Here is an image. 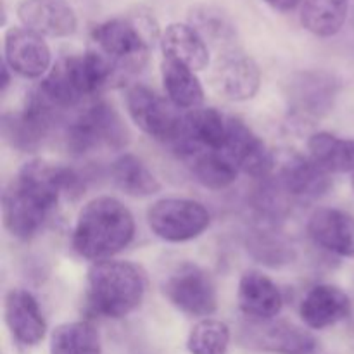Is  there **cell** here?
Segmentation results:
<instances>
[{"instance_id":"cell-6","label":"cell","mask_w":354,"mask_h":354,"mask_svg":"<svg viewBox=\"0 0 354 354\" xmlns=\"http://www.w3.org/2000/svg\"><path fill=\"white\" fill-rule=\"evenodd\" d=\"M130 142V133L120 113L111 104L100 102L86 107L66 131V145L75 156H85L99 149L120 151Z\"/></svg>"},{"instance_id":"cell-5","label":"cell","mask_w":354,"mask_h":354,"mask_svg":"<svg viewBox=\"0 0 354 354\" xmlns=\"http://www.w3.org/2000/svg\"><path fill=\"white\" fill-rule=\"evenodd\" d=\"M147 292V275L138 265L121 259H102L90 266L86 303L104 318H123L133 313Z\"/></svg>"},{"instance_id":"cell-7","label":"cell","mask_w":354,"mask_h":354,"mask_svg":"<svg viewBox=\"0 0 354 354\" xmlns=\"http://www.w3.org/2000/svg\"><path fill=\"white\" fill-rule=\"evenodd\" d=\"M211 216L206 207L192 199L168 197L152 204L147 211L149 228L166 242H187L197 239L207 227Z\"/></svg>"},{"instance_id":"cell-23","label":"cell","mask_w":354,"mask_h":354,"mask_svg":"<svg viewBox=\"0 0 354 354\" xmlns=\"http://www.w3.org/2000/svg\"><path fill=\"white\" fill-rule=\"evenodd\" d=\"M161 48L165 59L182 62L194 71H203L209 64L206 40L190 24H168L161 35Z\"/></svg>"},{"instance_id":"cell-4","label":"cell","mask_w":354,"mask_h":354,"mask_svg":"<svg viewBox=\"0 0 354 354\" xmlns=\"http://www.w3.org/2000/svg\"><path fill=\"white\" fill-rule=\"evenodd\" d=\"M161 35L154 14L144 7L104 21L92 30L97 50L113 62L120 75L140 71Z\"/></svg>"},{"instance_id":"cell-13","label":"cell","mask_w":354,"mask_h":354,"mask_svg":"<svg viewBox=\"0 0 354 354\" xmlns=\"http://www.w3.org/2000/svg\"><path fill=\"white\" fill-rule=\"evenodd\" d=\"M221 152L239 171H244L252 178H268L275 166L272 151L265 142L237 118H228V135Z\"/></svg>"},{"instance_id":"cell-33","label":"cell","mask_w":354,"mask_h":354,"mask_svg":"<svg viewBox=\"0 0 354 354\" xmlns=\"http://www.w3.org/2000/svg\"><path fill=\"white\" fill-rule=\"evenodd\" d=\"M263 2H266L273 10H279V12H290L303 6V0H263Z\"/></svg>"},{"instance_id":"cell-31","label":"cell","mask_w":354,"mask_h":354,"mask_svg":"<svg viewBox=\"0 0 354 354\" xmlns=\"http://www.w3.org/2000/svg\"><path fill=\"white\" fill-rule=\"evenodd\" d=\"M245 245H248L249 254L256 261L272 266V268L289 265L296 258V251H294L292 244L280 234L273 230H266V228L252 230L248 235Z\"/></svg>"},{"instance_id":"cell-9","label":"cell","mask_w":354,"mask_h":354,"mask_svg":"<svg viewBox=\"0 0 354 354\" xmlns=\"http://www.w3.org/2000/svg\"><path fill=\"white\" fill-rule=\"evenodd\" d=\"M165 296L176 310L190 317H209L218 308L213 279L206 270L192 263L178 266L168 277Z\"/></svg>"},{"instance_id":"cell-32","label":"cell","mask_w":354,"mask_h":354,"mask_svg":"<svg viewBox=\"0 0 354 354\" xmlns=\"http://www.w3.org/2000/svg\"><path fill=\"white\" fill-rule=\"evenodd\" d=\"M190 354H228L230 328L214 318H206L194 325L187 339Z\"/></svg>"},{"instance_id":"cell-15","label":"cell","mask_w":354,"mask_h":354,"mask_svg":"<svg viewBox=\"0 0 354 354\" xmlns=\"http://www.w3.org/2000/svg\"><path fill=\"white\" fill-rule=\"evenodd\" d=\"M244 335L248 346L273 354H313L318 346L310 332L289 322H251Z\"/></svg>"},{"instance_id":"cell-30","label":"cell","mask_w":354,"mask_h":354,"mask_svg":"<svg viewBox=\"0 0 354 354\" xmlns=\"http://www.w3.org/2000/svg\"><path fill=\"white\" fill-rule=\"evenodd\" d=\"M50 354H102L97 328L88 322H69L52 332Z\"/></svg>"},{"instance_id":"cell-20","label":"cell","mask_w":354,"mask_h":354,"mask_svg":"<svg viewBox=\"0 0 354 354\" xmlns=\"http://www.w3.org/2000/svg\"><path fill=\"white\" fill-rule=\"evenodd\" d=\"M239 308L252 322L273 320L282 311L283 296L279 286L261 272H245L239 282Z\"/></svg>"},{"instance_id":"cell-18","label":"cell","mask_w":354,"mask_h":354,"mask_svg":"<svg viewBox=\"0 0 354 354\" xmlns=\"http://www.w3.org/2000/svg\"><path fill=\"white\" fill-rule=\"evenodd\" d=\"M308 235L317 245L342 258H354V216L335 207H320L308 220Z\"/></svg>"},{"instance_id":"cell-35","label":"cell","mask_w":354,"mask_h":354,"mask_svg":"<svg viewBox=\"0 0 354 354\" xmlns=\"http://www.w3.org/2000/svg\"><path fill=\"white\" fill-rule=\"evenodd\" d=\"M351 185H353V190H354V173H353V180H351Z\"/></svg>"},{"instance_id":"cell-17","label":"cell","mask_w":354,"mask_h":354,"mask_svg":"<svg viewBox=\"0 0 354 354\" xmlns=\"http://www.w3.org/2000/svg\"><path fill=\"white\" fill-rule=\"evenodd\" d=\"M17 17L24 28L41 37L64 38L78 28V17L66 0H23Z\"/></svg>"},{"instance_id":"cell-12","label":"cell","mask_w":354,"mask_h":354,"mask_svg":"<svg viewBox=\"0 0 354 354\" xmlns=\"http://www.w3.org/2000/svg\"><path fill=\"white\" fill-rule=\"evenodd\" d=\"M57 113L30 93L21 113L6 114L2 120V133L10 147L21 152H33L44 144L54 124Z\"/></svg>"},{"instance_id":"cell-24","label":"cell","mask_w":354,"mask_h":354,"mask_svg":"<svg viewBox=\"0 0 354 354\" xmlns=\"http://www.w3.org/2000/svg\"><path fill=\"white\" fill-rule=\"evenodd\" d=\"M161 75L168 100L176 109L194 111L204 102V88L194 69L182 62L162 59Z\"/></svg>"},{"instance_id":"cell-22","label":"cell","mask_w":354,"mask_h":354,"mask_svg":"<svg viewBox=\"0 0 354 354\" xmlns=\"http://www.w3.org/2000/svg\"><path fill=\"white\" fill-rule=\"evenodd\" d=\"M353 304L348 294L335 286H315L301 301L299 315L304 324L315 330H324L351 315Z\"/></svg>"},{"instance_id":"cell-34","label":"cell","mask_w":354,"mask_h":354,"mask_svg":"<svg viewBox=\"0 0 354 354\" xmlns=\"http://www.w3.org/2000/svg\"><path fill=\"white\" fill-rule=\"evenodd\" d=\"M10 83V75H9V66L3 64L2 66V80H0V86H2V92H6L7 86Z\"/></svg>"},{"instance_id":"cell-16","label":"cell","mask_w":354,"mask_h":354,"mask_svg":"<svg viewBox=\"0 0 354 354\" xmlns=\"http://www.w3.org/2000/svg\"><path fill=\"white\" fill-rule=\"evenodd\" d=\"M6 64L23 78H40L48 71L52 52L41 35L24 26L10 28L3 38Z\"/></svg>"},{"instance_id":"cell-25","label":"cell","mask_w":354,"mask_h":354,"mask_svg":"<svg viewBox=\"0 0 354 354\" xmlns=\"http://www.w3.org/2000/svg\"><path fill=\"white\" fill-rule=\"evenodd\" d=\"M189 24L206 40L207 45L221 48V52L237 48V28L234 21L218 7H194L189 14Z\"/></svg>"},{"instance_id":"cell-26","label":"cell","mask_w":354,"mask_h":354,"mask_svg":"<svg viewBox=\"0 0 354 354\" xmlns=\"http://www.w3.org/2000/svg\"><path fill=\"white\" fill-rule=\"evenodd\" d=\"M310 158L328 173H354V140L318 131L308 140Z\"/></svg>"},{"instance_id":"cell-28","label":"cell","mask_w":354,"mask_h":354,"mask_svg":"<svg viewBox=\"0 0 354 354\" xmlns=\"http://www.w3.org/2000/svg\"><path fill=\"white\" fill-rule=\"evenodd\" d=\"M111 176L121 192L131 197H149L161 190L154 173L133 154H123L111 165Z\"/></svg>"},{"instance_id":"cell-8","label":"cell","mask_w":354,"mask_h":354,"mask_svg":"<svg viewBox=\"0 0 354 354\" xmlns=\"http://www.w3.org/2000/svg\"><path fill=\"white\" fill-rule=\"evenodd\" d=\"M127 109L133 123L144 133L159 142H175L182 131L183 116L169 100L144 85H133L127 92Z\"/></svg>"},{"instance_id":"cell-14","label":"cell","mask_w":354,"mask_h":354,"mask_svg":"<svg viewBox=\"0 0 354 354\" xmlns=\"http://www.w3.org/2000/svg\"><path fill=\"white\" fill-rule=\"evenodd\" d=\"M228 135V120L213 107L190 111L183 116L182 131L173 144L183 159L201 151H223Z\"/></svg>"},{"instance_id":"cell-10","label":"cell","mask_w":354,"mask_h":354,"mask_svg":"<svg viewBox=\"0 0 354 354\" xmlns=\"http://www.w3.org/2000/svg\"><path fill=\"white\" fill-rule=\"evenodd\" d=\"M339 82L325 71H301L287 82V102L296 118L315 121L334 107Z\"/></svg>"},{"instance_id":"cell-3","label":"cell","mask_w":354,"mask_h":354,"mask_svg":"<svg viewBox=\"0 0 354 354\" xmlns=\"http://www.w3.org/2000/svg\"><path fill=\"white\" fill-rule=\"evenodd\" d=\"M135 237V220L121 201L100 196L88 201L73 228V249L86 259H111L130 245Z\"/></svg>"},{"instance_id":"cell-19","label":"cell","mask_w":354,"mask_h":354,"mask_svg":"<svg viewBox=\"0 0 354 354\" xmlns=\"http://www.w3.org/2000/svg\"><path fill=\"white\" fill-rule=\"evenodd\" d=\"M280 189L290 201L311 203L330 189V173L317 165L311 158L296 156L283 165L277 178Z\"/></svg>"},{"instance_id":"cell-21","label":"cell","mask_w":354,"mask_h":354,"mask_svg":"<svg viewBox=\"0 0 354 354\" xmlns=\"http://www.w3.org/2000/svg\"><path fill=\"white\" fill-rule=\"evenodd\" d=\"M3 313L10 334L21 344L37 346L45 337L47 324L44 313L38 306V301L28 290H9L3 304Z\"/></svg>"},{"instance_id":"cell-27","label":"cell","mask_w":354,"mask_h":354,"mask_svg":"<svg viewBox=\"0 0 354 354\" xmlns=\"http://www.w3.org/2000/svg\"><path fill=\"white\" fill-rule=\"evenodd\" d=\"M348 10L349 0H303L301 24L315 37H334L344 26Z\"/></svg>"},{"instance_id":"cell-11","label":"cell","mask_w":354,"mask_h":354,"mask_svg":"<svg viewBox=\"0 0 354 354\" xmlns=\"http://www.w3.org/2000/svg\"><path fill=\"white\" fill-rule=\"evenodd\" d=\"M211 82L223 99L244 102L258 93L261 86V69L251 55L234 48L218 55Z\"/></svg>"},{"instance_id":"cell-1","label":"cell","mask_w":354,"mask_h":354,"mask_svg":"<svg viewBox=\"0 0 354 354\" xmlns=\"http://www.w3.org/2000/svg\"><path fill=\"white\" fill-rule=\"evenodd\" d=\"M80 176L68 166L33 159L21 166L2 196L3 227L12 237L33 239L57 206L62 192L80 189Z\"/></svg>"},{"instance_id":"cell-29","label":"cell","mask_w":354,"mask_h":354,"mask_svg":"<svg viewBox=\"0 0 354 354\" xmlns=\"http://www.w3.org/2000/svg\"><path fill=\"white\" fill-rule=\"evenodd\" d=\"M187 161L194 178L206 189H227L237 180L239 169L221 151H201Z\"/></svg>"},{"instance_id":"cell-2","label":"cell","mask_w":354,"mask_h":354,"mask_svg":"<svg viewBox=\"0 0 354 354\" xmlns=\"http://www.w3.org/2000/svg\"><path fill=\"white\" fill-rule=\"evenodd\" d=\"M120 76L106 55L99 50H88L61 59L31 93L59 113L78 106L85 97L99 93L118 82Z\"/></svg>"}]
</instances>
